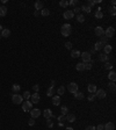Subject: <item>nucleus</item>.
Returning <instances> with one entry per match:
<instances>
[{"mask_svg": "<svg viewBox=\"0 0 116 130\" xmlns=\"http://www.w3.org/2000/svg\"><path fill=\"white\" fill-rule=\"evenodd\" d=\"M95 94V96L96 98H99V99H104L106 98V95H107V93H106V91L104 89H96V92L94 93Z\"/></svg>", "mask_w": 116, "mask_h": 130, "instance_id": "423d86ee", "label": "nucleus"}, {"mask_svg": "<svg viewBox=\"0 0 116 130\" xmlns=\"http://www.w3.org/2000/svg\"><path fill=\"white\" fill-rule=\"evenodd\" d=\"M94 4H101V0H95Z\"/></svg>", "mask_w": 116, "mask_h": 130, "instance_id": "6e6d98bb", "label": "nucleus"}, {"mask_svg": "<svg viewBox=\"0 0 116 130\" xmlns=\"http://www.w3.org/2000/svg\"><path fill=\"white\" fill-rule=\"evenodd\" d=\"M57 120L59 121V122H63V121H65V116H64V115L58 116V117H57Z\"/></svg>", "mask_w": 116, "mask_h": 130, "instance_id": "3c124183", "label": "nucleus"}, {"mask_svg": "<svg viewBox=\"0 0 116 130\" xmlns=\"http://www.w3.org/2000/svg\"><path fill=\"white\" fill-rule=\"evenodd\" d=\"M30 92H28V91H26L25 93H23V95H22V98L25 99V100H28V99H30Z\"/></svg>", "mask_w": 116, "mask_h": 130, "instance_id": "4c0bfd02", "label": "nucleus"}, {"mask_svg": "<svg viewBox=\"0 0 116 130\" xmlns=\"http://www.w3.org/2000/svg\"><path fill=\"white\" fill-rule=\"evenodd\" d=\"M79 4V1L78 0H71V1H69V5H71V6H75L77 7V5Z\"/></svg>", "mask_w": 116, "mask_h": 130, "instance_id": "37998d69", "label": "nucleus"}, {"mask_svg": "<svg viewBox=\"0 0 116 130\" xmlns=\"http://www.w3.org/2000/svg\"><path fill=\"white\" fill-rule=\"evenodd\" d=\"M75 69H77V71L81 72V71L85 70V64H84V63H78V64L75 65Z\"/></svg>", "mask_w": 116, "mask_h": 130, "instance_id": "412c9836", "label": "nucleus"}, {"mask_svg": "<svg viewBox=\"0 0 116 130\" xmlns=\"http://www.w3.org/2000/svg\"><path fill=\"white\" fill-rule=\"evenodd\" d=\"M114 35H115V29L113 28V27H108V28L104 30V36L108 40L112 38V37H114Z\"/></svg>", "mask_w": 116, "mask_h": 130, "instance_id": "f03ea898", "label": "nucleus"}, {"mask_svg": "<svg viewBox=\"0 0 116 130\" xmlns=\"http://www.w3.org/2000/svg\"><path fill=\"white\" fill-rule=\"evenodd\" d=\"M65 48L69 49V50H71L72 49V42H65Z\"/></svg>", "mask_w": 116, "mask_h": 130, "instance_id": "c03bdc74", "label": "nucleus"}, {"mask_svg": "<svg viewBox=\"0 0 116 130\" xmlns=\"http://www.w3.org/2000/svg\"><path fill=\"white\" fill-rule=\"evenodd\" d=\"M54 93H55V88H54V86L49 87V88H48V91H46L48 96H54Z\"/></svg>", "mask_w": 116, "mask_h": 130, "instance_id": "a878e982", "label": "nucleus"}, {"mask_svg": "<svg viewBox=\"0 0 116 130\" xmlns=\"http://www.w3.org/2000/svg\"><path fill=\"white\" fill-rule=\"evenodd\" d=\"M108 11H109V13L113 15V16H115V15H116V8H115V6H110Z\"/></svg>", "mask_w": 116, "mask_h": 130, "instance_id": "f704fd0d", "label": "nucleus"}, {"mask_svg": "<svg viewBox=\"0 0 116 130\" xmlns=\"http://www.w3.org/2000/svg\"><path fill=\"white\" fill-rule=\"evenodd\" d=\"M46 127H48V128H52V127H54V122L51 121V118H48V121H46Z\"/></svg>", "mask_w": 116, "mask_h": 130, "instance_id": "a19ab883", "label": "nucleus"}, {"mask_svg": "<svg viewBox=\"0 0 116 130\" xmlns=\"http://www.w3.org/2000/svg\"><path fill=\"white\" fill-rule=\"evenodd\" d=\"M66 130H73L72 128H70V127H69V128H66Z\"/></svg>", "mask_w": 116, "mask_h": 130, "instance_id": "052dcab7", "label": "nucleus"}, {"mask_svg": "<svg viewBox=\"0 0 116 130\" xmlns=\"http://www.w3.org/2000/svg\"><path fill=\"white\" fill-rule=\"evenodd\" d=\"M59 6L63 7V8H66V7L69 6V1H66V0H62V1H59Z\"/></svg>", "mask_w": 116, "mask_h": 130, "instance_id": "2f4dec72", "label": "nucleus"}, {"mask_svg": "<svg viewBox=\"0 0 116 130\" xmlns=\"http://www.w3.org/2000/svg\"><path fill=\"white\" fill-rule=\"evenodd\" d=\"M86 130H96V129H95L94 126H88V127L86 128Z\"/></svg>", "mask_w": 116, "mask_h": 130, "instance_id": "864d4df0", "label": "nucleus"}, {"mask_svg": "<svg viewBox=\"0 0 116 130\" xmlns=\"http://www.w3.org/2000/svg\"><path fill=\"white\" fill-rule=\"evenodd\" d=\"M108 79H109L110 81H115V80H116L115 71H110V72H109V74H108Z\"/></svg>", "mask_w": 116, "mask_h": 130, "instance_id": "5701e85b", "label": "nucleus"}, {"mask_svg": "<svg viewBox=\"0 0 116 130\" xmlns=\"http://www.w3.org/2000/svg\"><path fill=\"white\" fill-rule=\"evenodd\" d=\"M112 50H113V46H112L110 44H106V45L103 46V51H104L106 55H109V54L112 52Z\"/></svg>", "mask_w": 116, "mask_h": 130, "instance_id": "dca6fc26", "label": "nucleus"}, {"mask_svg": "<svg viewBox=\"0 0 116 130\" xmlns=\"http://www.w3.org/2000/svg\"><path fill=\"white\" fill-rule=\"evenodd\" d=\"M74 98H75L77 100H83V99H84V93H83V92L77 91V92L74 93Z\"/></svg>", "mask_w": 116, "mask_h": 130, "instance_id": "aec40b11", "label": "nucleus"}, {"mask_svg": "<svg viewBox=\"0 0 116 130\" xmlns=\"http://www.w3.org/2000/svg\"><path fill=\"white\" fill-rule=\"evenodd\" d=\"M103 130H115V124L113 122H108L103 126Z\"/></svg>", "mask_w": 116, "mask_h": 130, "instance_id": "f8f14e48", "label": "nucleus"}, {"mask_svg": "<svg viewBox=\"0 0 116 130\" xmlns=\"http://www.w3.org/2000/svg\"><path fill=\"white\" fill-rule=\"evenodd\" d=\"M115 4H116L115 0H112V6H115Z\"/></svg>", "mask_w": 116, "mask_h": 130, "instance_id": "4d7b16f0", "label": "nucleus"}, {"mask_svg": "<svg viewBox=\"0 0 116 130\" xmlns=\"http://www.w3.org/2000/svg\"><path fill=\"white\" fill-rule=\"evenodd\" d=\"M87 89H88V92H89V94H94L95 92H96V86L94 85V84H89L88 87H87Z\"/></svg>", "mask_w": 116, "mask_h": 130, "instance_id": "2eb2a0df", "label": "nucleus"}, {"mask_svg": "<svg viewBox=\"0 0 116 130\" xmlns=\"http://www.w3.org/2000/svg\"><path fill=\"white\" fill-rule=\"evenodd\" d=\"M99 59H100V62H107V60H108V55H106L104 52H103V54H100Z\"/></svg>", "mask_w": 116, "mask_h": 130, "instance_id": "bb28decb", "label": "nucleus"}, {"mask_svg": "<svg viewBox=\"0 0 116 130\" xmlns=\"http://www.w3.org/2000/svg\"><path fill=\"white\" fill-rule=\"evenodd\" d=\"M41 14L43 15V16H48V15L50 14V11H49L48 8H43V9L41 11Z\"/></svg>", "mask_w": 116, "mask_h": 130, "instance_id": "58836bf2", "label": "nucleus"}, {"mask_svg": "<svg viewBox=\"0 0 116 130\" xmlns=\"http://www.w3.org/2000/svg\"><path fill=\"white\" fill-rule=\"evenodd\" d=\"M20 89H21V87H20V85H17V84H14V85L12 86V92H13L14 94H17V93L20 92Z\"/></svg>", "mask_w": 116, "mask_h": 130, "instance_id": "4be33fe9", "label": "nucleus"}, {"mask_svg": "<svg viewBox=\"0 0 116 130\" xmlns=\"http://www.w3.org/2000/svg\"><path fill=\"white\" fill-rule=\"evenodd\" d=\"M80 9H83L85 13H91V11H92V8H91V7H88L87 5H83Z\"/></svg>", "mask_w": 116, "mask_h": 130, "instance_id": "7c9ffc66", "label": "nucleus"}, {"mask_svg": "<svg viewBox=\"0 0 116 130\" xmlns=\"http://www.w3.org/2000/svg\"><path fill=\"white\" fill-rule=\"evenodd\" d=\"M87 6H88V7H91V8H92V7H93V6H94V5H95V4H94V1H93V0H88V1H87V4H86Z\"/></svg>", "mask_w": 116, "mask_h": 130, "instance_id": "a18cd8bd", "label": "nucleus"}, {"mask_svg": "<svg viewBox=\"0 0 116 130\" xmlns=\"http://www.w3.org/2000/svg\"><path fill=\"white\" fill-rule=\"evenodd\" d=\"M73 14H80V8L79 7H74V9L72 11Z\"/></svg>", "mask_w": 116, "mask_h": 130, "instance_id": "de8ad7c7", "label": "nucleus"}, {"mask_svg": "<svg viewBox=\"0 0 116 130\" xmlns=\"http://www.w3.org/2000/svg\"><path fill=\"white\" fill-rule=\"evenodd\" d=\"M60 33H62V35H63V36H65V37L70 36V35H71V33H72V26H71V25H69V23L63 25V26H62V29H60Z\"/></svg>", "mask_w": 116, "mask_h": 130, "instance_id": "f257e3e1", "label": "nucleus"}, {"mask_svg": "<svg viewBox=\"0 0 116 130\" xmlns=\"http://www.w3.org/2000/svg\"><path fill=\"white\" fill-rule=\"evenodd\" d=\"M28 124H29V126H34V124H35V118H33V117H31V118H29Z\"/></svg>", "mask_w": 116, "mask_h": 130, "instance_id": "09e8293b", "label": "nucleus"}, {"mask_svg": "<svg viewBox=\"0 0 116 130\" xmlns=\"http://www.w3.org/2000/svg\"><path fill=\"white\" fill-rule=\"evenodd\" d=\"M80 57L83 59V63H87V62H91V60H92V55H91L89 52H87V51L81 52V54H80Z\"/></svg>", "mask_w": 116, "mask_h": 130, "instance_id": "7ed1b4c3", "label": "nucleus"}, {"mask_svg": "<svg viewBox=\"0 0 116 130\" xmlns=\"http://www.w3.org/2000/svg\"><path fill=\"white\" fill-rule=\"evenodd\" d=\"M94 52H95V50H94V49H92V50H91V52H89V54H91V55H92V54H94Z\"/></svg>", "mask_w": 116, "mask_h": 130, "instance_id": "13d9d810", "label": "nucleus"}, {"mask_svg": "<svg viewBox=\"0 0 116 130\" xmlns=\"http://www.w3.org/2000/svg\"><path fill=\"white\" fill-rule=\"evenodd\" d=\"M43 114H44V117L48 120V118H51L52 116H54V114H52V112H51V109H45L43 112Z\"/></svg>", "mask_w": 116, "mask_h": 130, "instance_id": "a211bd4d", "label": "nucleus"}, {"mask_svg": "<svg viewBox=\"0 0 116 130\" xmlns=\"http://www.w3.org/2000/svg\"><path fill=\"white\" fill-rule=\"evenodd\" d=\"M95 94H89V96H88V101H94L95 100Z\"/></svg>", "mask_w": 116, "mask_h": 130, "instance_id": "49530a36", "label": "nucleus"}, {"mask_svg": "<svg viewBox=\"0 0 116 130\" xmlns=\"http://www.w3.org/2000/svg\"><path fill=\"white\" fill-rule=\"evenodd\" d=\"M11 36V30L9 29H7V28H5V29H2V31H1V37H9Z\"/></svg>", "mask_w": 116, "mask_h": 130, "instance_id": "f3484780", "label": "nucleus"}, {"mask_svg": "<svg viewBox=\"0 0 116 130\" xmlns=\"http://www.w3.org/2000/svg\"><path fill=\"white\" fill-rule=\"evenodd\" d=\"M52 103L55 106H59L60 105V96L59 95H54L52 96Z\"/></svg>", "mask_w": 116, "mask_h": 130, "instance_id": "6ab92c4d", "label": "nucleus"}, {"mask_svg": "<svg viewBox=\"0 0 116 130\" xmlns=\"http://www.w3.org/2000/svg\"><path fill=\"white\" fill-rule=\"evenodd\" d=\"M103 67H104V69H106V70H112V69H113V65H112V64H110V63H106V64H104V66H103Z\"/></svg>", "mask_w": 116, "mask_h": 130, "instance_id": "79ce46f5", "label": "nucleus"}, {"mask_svg": "<svg viewBox=\"0 0 116 130\" xmlns=\"http://www.w3.org/2000/svg\"><path fill=\"white\" fill-rule=\"evenodd\" d=\"M34 14H35V16H38V15H40V12H38V11H35Z\"/></svg>", "mask_w": 116, "mask_h": 130, "instance_id": "5fc2aeb1", "label": "nucleus"}, {"mask_svg": "<svg viewBox=\"0 0 116 130\" xmlns=\"http://www.w3.org/2000/svg\"><path fill=\"white\" fill-rule=\"evenodd\" d=\"M2 29H4V28H2V26L0 25V34H1V31H2Z\"/></svg>", "mask_w": 116, "mask_h": 130, "instance_id": "bf43d9fd", "label": "nucleus"}, {"mask_svg": "<svg viewBox=\"0 0 116 130\" xmlns=\"http://www.w3.org/2000/svg\"><path fill=\"white\" fill-rule=\"evenodd\" d=\"M96 130H103V124H99L98 127H95Z\"/></svg>", "mask_w": 116, "mask_h": 130, "instance_id": "603ef678", "label": "nucleus"}, {"mask_svg": "<svg viewBox=\"0 0 116 130\" xmlns=\"http://www.w3.org/2000/svg\"><path fill=\"white\" fill-rule=\"evenodd\" d=\"M44 8V5H43V2L42 1H36L35 2V11H42Z\"/></svg>", "mask_w": 116, "mask_h": 130, "instance_id": "ddd939ff", "label": "nucleus"}, {"mask_svg": "<svg viewBox=\"0 0 116 130\" xmlns=\"http://www.w3.org/2000/svg\"><path fill=\"white\" fill-rule=\"evenodd\" d=\"M33 89L35 91V93H38V91H40V86H38V85H34V86H33Z\"/></svg>", "mask_w": 116, "mask_h": 130, "instance_id": "8fccbe9b", "label": "nucleus"}, {"mask_svg": "<svg viewBox=\"0 0 116 130\" xmlns=\"http://www.w3.org/2000/svg\"><path fill=\"white\" fill-rule=\"evenodd\" d=\"M94 33H95V35H96V36H99V37H101V36H103V35H104V30H103V28H102V27H100V26L95 27V29H94Z\"/></svg>", "mask_w": 116, "mask_h": 130, "instance_id": "1a4fd4ad", "label": "nucleus"}, {"mask_svg": "<svg viewBox=\"0 0 116 130\" xmlns=\"http://www.w3.org/2000/svg\"><path fill=\"white\" fill-rule=\"evenodd\" d=\"M67 89H69V92L70 93H75L77 91H78V85L75 84V83H70L69 85H67Z\"/></svg>", "mask_w": 116, "mask_h": 130, "instance_id": "0eeeda50", "label": "nucleus"}, {"mask_svg": "<svg viewBox=\"0 0 116 130\" xmlns=\"http://www.w3.org/2000/svg\"><path fill=\"white\" fill-rule=\"evenodd\" d=\"M30 115H31L33 118H36V117H38V116L41 115V110L38 108H34V109L30 110Z\"/></svg>", "mask_w": 116, "mask_h": 130, "instance_id": "9d476101", "label": "nucleus"}, {"mask_svg": "<svg viewBox=\"0 0 116 130\" xmlns=\"http://www.w3.org/2000/svg\"><path fill=\"white\" fill-rule=\"evenodd\" d=\"M6 14H7V7L6 6H0V17L5 16Z\"/></svg>", "mask_w": 116, "mask_h": 130, "instance_id": "b1692460", "label": "nucleus"}, {"mask_svg": "<svg viewBox=\"0 0 116 130\" xmlns=\"http://www.w3.org/2000/svg\"><path fill=\"white\" fill-rule=\"evenodd\" d=\"M103 46H104V45H103L101 42H96L95 45H94V50H95V51H99V50L103 49Z\"/></svg>", "mask_w": 116, "mask_h": 130, "instance_id": "393cba45", "label": "nucleus"}, {"mask_svg": "<svg viewBox=\"0 0 116 130\" xmlns=\"http://www.w3.org/2000/svg\"><path fill=\"white\" fill-rule=\"evenodd\" d=\"M40 100H41V98H40V94L38 93H34V94L30 95V102L31 103H38Z\"/></svg>", "mask_w": 116, "mask_h": 130, "instance_id": "6e6552de", "label": "nucleus"}, {"mask_svg": "<svg viewBox=\"0 0 116 130\" xmlns=\"http://www.w3.org/2000/svg\"><path fill=\"white\" fill-rule=\"evenodd\" d=\"M65 120H66L67 122H70V123H73V122L75 121V115H74V114H66Z\"/></svg>", "mask_w": 116, "mask_h": 130, "instance_id": "4468645a", "label": "nucleus"}, {"mask_svg": "<svg viewBox=\"0 0 116 130\" xmlns=\"http://www.w3.org/2000/svg\"><path fill=\"white\" fill-rule=\"evenodd\" d=\"M12 101H13V103H15V105H20V103L23 102V98H22V95L13 94V96H12Z\"/></svg>", "mask_w": 116, "mask_h": 130, "instance_id": "39448f33", "label": "nucleus"}, {"mask_svg": "<svg viewBox=\"0 0 116 130\" xmlns=\"http://www.w3.org/2000/svg\"><path fill=\"white\" fill-rule=\"evenodd\" d=\"M63 16H64V19H65V20H71V19H72L73 16H74V14H73V12H72V11L67 9V11H65V12H64Z\"/></svg>", "mask_w": 116, "mask_h": 130, "instance_id": "9b49d317", "label": "nucleus"}, {"mask_svg": "<svg viewBox=\"0 0 116 130\" xmlns=\"http://www.w3.org/2000/svg\"><path fill=\"white\" fill-rule=\"evenodd\" d=\"M60 112H62V115H66V114H69L67 112H69V108L66 107V106H63L62 108H60Z\"/></svg>", "mask_w": 116, "mask_h": 130, "instance_id": "473e14b6", "label": "nucleus"}, {"mask_svg": "<svg viewBox=\"0 0 116 130\" xmlns=\"http://www.w3.org/2000/svg\"><path fill=\"white\" fill-rule=\"evenodd\" d=\"M22 109H23V112H30L33 109V103L26 100L25 102H22Z\"/></svg>", "mask_w": 116, "mask_h": 130, "instance_id": "20e7f679", "label": "nucleus"}, {"mask_svg": "<svg viewBox=\"0 0 116 130\" xmlns=\"http://www.w3.org/2000/svg\"><path fill=\"white\" fill-rule=\"evenodd\" d=\"M57 93H58V95H59V96H62V95L65 93V87L59 86V87L57 88Z\"/></svg>", "mask_w": 116, "mask_h": 130, "instance_id": "c85d7f7f", "label": "nucleus"}, {"mask_svg": "<svg viewBox=\"0 0 116 130\" xmlns=\"http://www.w3.org/2000/svg\"><path fill=\"white\" fill-rule=\"evenodd\" d=\"M71 56H72L73 58H79L80 57V51H79V50H72Z\"/></svg>", "mask_w": 116, "mask_h": 130, "instance_id": "cd10ccee", "label": "nucleus"}, {"mask_svg": "<svg viewBox=\"0 0 116 130\" xmlns=\"http://www.w3.org/2000/svg\"><path fill=\"white\" fill-rule=\"evenodd\" d=\"M94 16H95L96 19H102V17H103V13H102L101 11H96V12L94 13Z\"/></svg>", "mask_w": 116, "mask_h": 130, "instance_id": "72a5a7b5", "label": "nucleus"}, {"mask_svg": "<svg viewBox=\"0 0 116 130\" xmlns=\"http://www.w3.org/2000/svg\"><path fill=\"white\" fill-rule=\"evenodd\" d=\"M108 87H109V89H112L113 92L116 89V85H115V81H110L109 84H108Z\"/></svg>", "mask_w": 116, "mask_h": 130, "instance_id": "c9c22d12", "label": "nucleus"}, {"mask_svg": "<svg viewBox=\"0 0 116 130\" xmlns=\"http://www.w3.org/2000/svg\"><path fill=\"white\" fill-rule=\"evenodd\" d=\"M77 20H78V22H84V21H85V16H84L83 14H78Z\"/></svg>", "mask_w": 116, "mask_h": 130, "instance_id": "ea45409f", "label": "nucleus"}, {"mask_svg": "<svg viewBox=\"0 0 116 130\" xmlns=\"http://www.w3.org/2000/svg\"><path fill=\"white\" fill-rule=\"evenodd\" d=\"M99 42H101L103 45H106V44H107V42H108V38H107V37L103 35V36H101V37H100V41H99Z\"/></svg>", "mask_w": 116, "mask_h": 130, "instance_id": "e433bc0d", "label": "nucleus"}, {"mask_svg": "<svg viewBox=\"0 0 116 130\" xmlns=\"http://www.w3.org/2000/svg\"><path fill=\"white\" fill-rule=\"evenodd\" d=\"M85 64V70H91L93 67V60L91 62H87V63H84Z\"/></svg>", "mask_w": 116, "mask_h": 130, "instance_id": "c756f323", "label": "nucleus"}]
</instances>
